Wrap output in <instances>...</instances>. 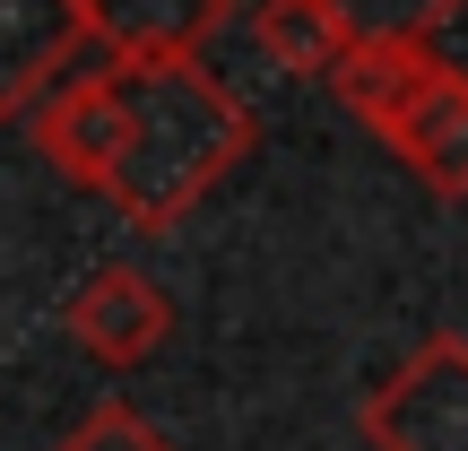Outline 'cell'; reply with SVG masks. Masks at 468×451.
<instances>
[{"mask_svg": "<svg viewBox=\"0 0 468 451\" xmlns=\"http://www.w3.org/2000/svg\"><path fill=\"white\" fill-rule=\"evenodd\" d=\"M330 96L417 174L434 200H468V70L434 44H365L330 79Z\"/></svg>", "mask_w": 468, "mask_h": 451, "instance_id": "7a4b0ae2", "label": "cell"}, {"mask_svg": "<svg viewBox=\"0 0 468 451\" xmlns=\"http://www.w3.org/2000/svg\"><path fill=\"white\" fill-rule=\"evenodd\" d=\"M347 27V44H442V27L460 17V0H321Z\"/></svg>", "mask_w": 468, "mask_h": 451, "instance_id": "9c48e42d", "label": "cell"}, {"mask_svg": "<svg viewBox=\"0 0 468 451\" xmlns=\"http://www.w3.org/2000/svg\"><path fill=\"white\" fill-rule=\"evenodd\" d=\"M122 139H131L122 61L79 70V79H61L44 104H35V148H44V166L61 174V183H79V191H104V183H113Z\"/></svg>", "mask_w": 468, "mask_h": 451, "instance_id": "277c9868", "label": "cell"}, {"mask_svg": "<svg viewBox=\"0 0 468 451\" xmlns=\"http://www.w3.org/2000/svg\"><path fill=\"white\" fill-rule=\"evenodd\" d=\"M52 451H183L174 435H156L148 417H139V408H122V400H104V408H87L79 425H69L61 443Z\"/></svg>", "mask_w": 468, "mask_h": 451, "instance_id": "30bf717a", "label": "cell"}, {"mask_svg": "<svg viewBox=\"0 0 468 451\" xmlns=\"http://www.w3.org/2000/svg\"><path fill=\"white\" fill-rule=\"evenodd\" d=\"M234 0H87V27H96L104 61H200L226 35Z\"/></svg>", "mask_w": 468, "mask_h": 451, "instance_id": "52a82bcc", "label": "cell"}, {"mask_svg": "<svg viewBox=\"0 0 468 451\" xmlns=\"http://www.w3.org/2000/svg\"><path fill=\"white\" fill-rule=\"evenodd\" d=\"M79 44H96L87 0H0V122H35V104L79 61Z\"/></svg>", "mask_w": 468, "mask_h": 451, "instance_id": "8992f818", "label": "cell"}, {"mask_svg": "<svg viewBox=\"0 0 468 451\" xmlns=\"http://www.w3.org/2000/svg\"><path fill=\"white\" fill-rule=\"evenodd\" d=\"M69 338H79L96 365H148L156 348L174 338V295L148 278V269H131V261H104V269H87L79 286H69Z\"/></svg>", "mask_w": 468, "mask_h": 451, "instance_id": "5b68a950", "label": "cell"}, {"mask_svg": "<svg viewBox=\"0 0 468 451\" xmlns=\"http://www.w3.org/2000/svg\"><path fill=\"white\" fill-rule=\"evenodd\" d=\"M251 35H261V52L278 70H295V79H338L347 70V27H338L321 0H261V17H251Z\"/></svg>", "mask_w": 468, "mask_h": 451, "instance_id": "ba28073f", "label": "cell"}, {"mask_svg": "<svg viewBox=\"0 0 468 451\" xmlns=\"http://www.w3.org/2000/svg\"><path fill=\"white\" fill-rule=\"evenodd\" d=\"M356 435L373 451H468V338L434 330L399 373L356 400Z\"/></svg>", "mask_w": 468, "mask_h": 451, "instance_id": "3957f363", "label": "cell"}, {"mask_svg": "<svg viewBox=\"0 0 468 451\" xmlns=\"http://www.w3.org/2000/svg\"><path fill=\"white\" fill-rule=\"evenodd\" d=\"M122 96H131V139H122V166L104 183V200L156 234L183 226L261 139L251 104L208 61H148V70L122 61Z\"/></svg>", "mask_w": 468, "mask_h": 451, "instance_id": "6da1fadb", "label": "cell"}]
</instances>
